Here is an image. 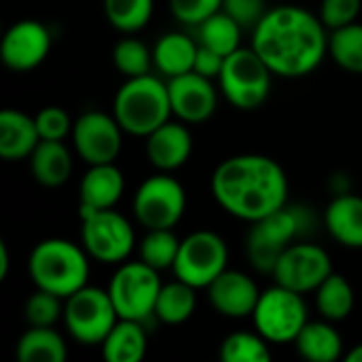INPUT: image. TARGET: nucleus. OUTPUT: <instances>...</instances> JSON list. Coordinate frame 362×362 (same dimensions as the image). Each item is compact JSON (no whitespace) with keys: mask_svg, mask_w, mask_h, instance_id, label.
Instances as JSON below:
<instances>
[{"mask_svg":"<svg viewBox=\"0 0 362 362\" xmlns=\"http://www.w3.org/2000/svg\"><path fill=\"white\" fill-rule=\"evenodd\" d=\"M252 49L274 74L286 78L308 76L329 53L327 25L318 15L301 6L280 4L269 8L252 30Z\"/></svg>","mask_w":362,"mask_h":362,"instance_id":"obj_1","label":"nucleus"},{"mask_svg":"<svg viewBox=\"0 0 362 362\" xmlns=\"http://www.w3.org/2000/svg\"><path fill=\"white\" fill-rule=\"evenodd\" d=\"M210 187L223 210L248 223L280 210L288 199V180L282 165L255 153L235 155L218 163Z\"/></svg>","mask_w":362,"mask_h":362,"instance_id":"obj_2","label":"nucleus"},{"mask_svg":"<svg viewBox=\"0 0 362 362\" xmlns=\"http://www.w3.org/2000/svg\"><path fill=\"white\" fill-rule=\"evenodd\" d=\"M28 272L36 288L68 299L87 286L89 255L85 248L62 238L42 240L30 252Z\"/></svg>","mask_w":362,"mask_h":362,"instance_id":"obj_3","label":"nucleus"},{"mask_svg":"<svg viewBox=\"0 0 362 362\" xmlns=\"http://www.w3.org/2000/svg\"><path fill=\"white\" fill-rule=\"evenodd\" d=\"M112 115L132 136H148L172 115V102L168 83H161L153 74L127 78L112 102Z\"/></svg>","mask_w":362,"mask_h":362,"instance_id":"obj_4","label":"nucleus"},{"mask_svg":"<svg viewBox=\"0 0 362 362\" xmlns=\"http://www.w3.org/2000/svg\"><path fill=\"white\" fill-rule=\"evenodd\" d=\"M272 68L252 47H240L225 57L218 81L223 95L231 106L240 110H257L272 91Z\"/></svg>","mask_w":362,"mask_h":362,"instance_id":"obj_5","label":"nucleus"},{"mask_svg":"<svg viewBox=\"0 0 362 362\" xmlns=\"http://www.w3.org/2000/svg\"><path fill=\"white\" fill-rule=\"evenodd\" d=\"M257 333H261L269 344L295 341L308 320V305L303 295L276 284L261 293L257 308L252 312Z\"/></svg>","mask_w":362,"mask_h":362,"instance_id":"obj_6","label":"nucleus"},{"mask_svg":"<svg viewBox=\"0 0 362 362\" xmlns=\"http://www.w3.org/2000/svg\"><path fill=\"white\" fill-rule=\"evenodd\" d=\"M81 214V242L87 255L102 263H121L125 261L136 244L134 227L129 221L108 210H78Z\"/></svg>","mask_w":362,"mask_h":362,"instance_id":"obj_7","label":"nucleus"},{"mask_svg":"<svg viewBox=\"0 0 362 362\" xmlns=\"http://www.w3.org/2000/svg\"><path fill=\"white\" fill-rule=\"evenodd\" d=\"M119 314L108 291L95 286H83L66 299L64 322L68 333L85 346H98L117 325Z\"/></svg>","mask_w":362,"mask_h":362,"instance_id":"obj_8","label":"nucleus"},{"mask_svg":"<svg viewBox=\"0 0 362 362\" xmlns=\"http://www.w3.org/2000/svg\"><path fill=\"white\" fill-rule=\"evenodd\" d=\"M161 286L163 284L157 269H153L144 261H134L123 263L115 272L108 284V293L119 318L142 322L148 316H155V303Z\"/></svg>","mask_w":362,"mask_h":362,"instance_id":"obj_9","label":"nucleus"},{"mask_svg":"<svg viewBox=\"0 0 362 362\" xmlns=\"http://www.w3.org/2000/svg\"><path fill=\"white\" fill-rule=\"evenodd\" d=\"M229 250L225 240L214 231H195L180 240L178 259L172 267L178 280L193 288H208L225 269Z\"/></svg>","mask_w":362,"mask_h":362,"instance_id":"obj_10","label":"nucleus"},{"mask_svg":"<svg viewBox=\"0 0 362 362\" xmlns=\"http://www.w3.org/2000/svg\"><path fill=\"white\" fill-rule=\"evenodd\" d=\"M187 208L182 185L168 176L157 174L146 178L134 197V214L146 229H172L178 225Z\"/></svg>","mask_w":362,"mask_h":362,"instance_id":"obj_11","label":"nucleus"},{"mask_svg":"<svg viewBox=\"0 0 362 362\" xmlns=\"http://www.w3.org/2000/svg\"><path fill=\"white\" fill-rule=\"evenodd\" d=\"M72 140L78 157L89 165L115 163L123 146V127L115 115L89 110L74 121Z\"/></svg>","mask_w":362,"mask_h":362,"instance_id":"obj_12","label":"nucleus"},{"mask_svg":"<svg viewBox=\"0 0 362 362\" xmlns=\"http://www.w3.org/2000/svg\"><path fill=\"white\" fill-rule=\"evenodd\" d=\"M331 274V257L316 244H291L274 269L276 284H282L301 295L316 291Z\"/></svg>","mask_w":362,"mask_h":362,"instance_id":"obj_13","label":"nucleus"},{"mask_svg":"<svg viewBox=\"0 0 362 362\" xmlns=\"http://www.w3.org/2000/svg\"><path fill=\"white\" fill-rule=\"evenodd\" d=\"M51 51V34L36 19H21L13 23L0 45V57L6 68L28 72L45 62Z\"/></svg>","mask_w":362,"mask_h":362,"instance_id":"obj_14","label":"nucleus"},{"mask_svg":"<svg viewBox=\"0 0 362 362\" xmlns=\"http://www.w3.org/2000/svg\"><path fill=\"white\" fill-rule=\"evenodd\" d=\"M172 112L185 123H204L216 110V89L212 78L197 74L195 70L172 76L168 81Z\"/></svg>","mask_w":362,"mask_h":362,"instance_id":"obj_15","label":"nucleus"},{"mask_svg":"<svg viewBox=\"0 0 362 362\" xmlns=\"http://www.w3.org/2000/svg\"><path fill=\"white\" fill-rule=\"evenodd\" d=\"M259 297H261V291L255 284V280L233 269H225L208 286V299L212 308L227 318L252 316Z\"/></svg>","mask_w":362,"mask_h":362,"instance_id":"obj_16","label":"nucleus"},{"mask_svg":"<svg viewBox=\"0 0 362 362\" xmlns=\"http://www.w3.org/2000/svg\"><path fill=\"white\" fill-rule=\"evenodd\" d=\"M193 151L191 132L182 123L165 121L146 136V157L159 172H172L185 165Z\"/></svg>","mask_w":362,"mask_h":362,"instance_id":"obj_17","label":"nucleus"},{"mask_svg":"<svg viewBox=\"0 0 362 362\" xmlns=\"http://www.w3.org/2000/svg\"><path fill=\"white\" fill-rule=\"evenodd\" d=\"M125 189L123 172L115 163L89 165L78 187V210H108L121 199Z\"/></svg>","mask_w":362,"mask_h":362,"instance_id":"obj_18","label":"nucleus"},{"mask_svg":"<svg viewBox=\"0 0 362 362\" xmlns=\"http://www.w3.org/2000/svg\"><path fill=\"white\" fill-rule=\"evenodd\" d=\"M40 134L36 121L21 110L4 108L0 112V157L6 161L30 159L38 146Z\"/></svg>","mask_w":362,"mask_h":362,"instance_id":"obj_19","label":"nucleus"},{"mask_svg":"<svg viewBox=\"0 0 362 362\" xmlns=\"http://www.w3.org/2000/svg\"><path fill=\"white\" fill-rule=\"evenodd\" d=\"M325 225L346 248H362V197L339 193L325 210Z\"/></svg>","mask_w":362,"mask_h":362,"instance_id":"obj_20","label":"nucleus"},{"mask_svg":"<svg viewBox=\"0 0 362 362\" xmlns=\"http://www.w3.org/2000/svg\"><path fill=\"white\" fill-rule=\"evenodd\" d=\"M30 170L42 187H62L70 178L72 155L62 140H40L30 155Z\"/></svg>","mask_w":362,"mask_h":362,"instance_id":"obj_21","label":"nucleus"},{"mask_svg":"<svg viewBox=\"0 0 362 362\" xmlns=\"http://www.w3.org/2000/svg\"><path fill=\"white\" fill-rule=\"evenodd\" d=\"M102 354L108 362H140L146 356V333L140 320L119 318L102 341Z\"/></svg>","mask_w":362,"mask_h":362,"instance_id":"obj_22","label":"nucleus"},{"mask_svg":"<svg viewBox=\"0 0 362 362\" xmlns=\"http://www.w3.org/2000/svg\"><path fill=\"white\" fill-rule=\"evenodd\" d=\"M197 47L199 45H195L187 34L168 32L157 40V45L153 49V62L161 74L172 78V76L193 70Z\"/></svg>","mask_w":362,"mask_h":362,"instance_id":"obj_23","label":"nucleus"},{"mask_svg":"<svg viewBox=\"0 0 362 362\" xmlns=\"http://www.w3.org/2000/svg\"><path fill=\"white\" fill-rule=\"evenodd\" d=\"M295 348L305 361L335 362L344 352V339L329 322H308L297 335Z\"/></svg>","mask_w":362,"mask_h":362,"instance_id":"obj_24","label":"nucleus"},{"mask_svg":"<svg viewBox=\"0 0 362 362\" xmlns=\"http://www.w3.org/2000/svg\"><path fill=\"white\" fill-rule=\"evenodd\" d=\"M17 361L64 362L68 356L66 344L51 327H30L17 341Z\"/></svg>","mask_w":362,"mask_h":362,"instance_id":"obj_25","label":"nucleus"},{"mask_svg":"<svg viewBox=\"0 0 362 362\" xmlns=\"http://www.w3.org/2000/svg\"><path fill=\"white\" fill-rule=\"evenodd\" d=\"M314 293H316L318 312L322 314V318L331 322L346 320L354 310V303H356L354 288L341 274L333 272Z\"/></svg>","mask_w":362,"mask_h":362,"instance_id":"obj_26","label":"nucleus"},{"mask_svg":"<svg viewBox=\"0 0 362 362\" xmlns=\"http://www.w3.org/2000/svg\"><path fill=\"white\" fill-rule=\"evenodd\" d=\"M195 305V288L176 278V282L161 286L155 303V316L165 325H182L193 316Z\"/></svg>","mask_w":362,"mask_h":362,"instance_id":"obj_27","label":"nucleus"},{"mask_svg":"<svg viewBox=\"0 0 362 362\" xmlns=\"http://www.w3.org/2000/svg\"><path fill=\"white\" fill-rule=\"evenodd\" d=\"M242 25L223 8L212 13L208 19H204L199 23L197 30V38L199 45L214 49L221 55H231L235 49H240V38H242Z\"/></svg>","mask_w":362,"mask_h":362,"instance_id":"obj_28","label":"nucleus"},{"mask_svg":"<svg viewBox=\"0 0 362 362\" xmlns=\"http://www.w3.org/2000/svg\"><path fill=\"white\" fill-rule=\"evenodd\" d=\"M329 53L344 70L362 74V23H350L333 30L329 36Z\"/></svg>","mask_w":362,"mask_h":362,"instance_id":"obj_29","label":"nucleus"},{"mask_svg":"<svg viewBox=\"0 0 362 362\" xmlns=\"http://www.w3.org/2000/svg\"><path fill=\"white\" fill-rule=\"evenodd\" d=\"M178 250L180 240L172 233V229H148L140 242V261L157 272L172 269L178 259Z\"/></svg>","mask_w":362,"mask_h":362,"instance_id":"obj_30","label":"nucleus"},{"mask_svg":"<svg viewBox=\"0 0 362 362\" xmlns=\"http://www.w3.org/2000/svg\"><path fill=\"white\" fill-rule=\"evenodd\" d=\"M106 19L119 32L142 30L153 17V0H104Z\"/></svg>","mask_w":362,"mask_h":362,"instance_id":"obj_31","label":"nucleus"},{"mask_svg":"<svg viewBox=\"0 0 362 362\" xmlns=\"http://www.w3.org/2000/svg\"><path fill=\"white\" fill-rule=\"evenodd\" d=\"M267 344L261 333H231L221 344V358L225 362H267L272 361Z\"/></svg>","mask_w":362,"mask_h":362,"instance_id":"obj_32","label":"nucleus"},{"mask_svg":"<svg viewBox=\"0 0 362 362\" xmlns=\"http://www.w3.org/2000/svg\"><path fill=\"white\" fill-rule=\"evenodd\" d=\"M112 62H115L117 70L123 72L127 78L148 74L151 66L155 64L153 62V53L138 38H123V40H119L115 45V49H112Z\"/></svg>","mask_w":362,"mask_h":362,"instance_id":"obj_33","label":"nucleus"},{"mask_svg":"<svg viewBox=\"0 0 362 362\" xmlns=\"http://www.w3.org/2000/svg\"><path fill=\"white\" fill-rule=\"evenodd\" d=\"M25 320L30 327H53L59 316H64V305H62V297L36 288V293H32L25 301Z\"/></svg>","mask_w":362,"mask_h":362,"instance_id":"obj_34","label":"nucleus"},{"mask_svg":"<svg viewBox=\"0 0 362 362\" xmlns=\"http://www.w3.org/2000/svg\"><path fill=\"white\" fill-rule=\"evenodd\" d=\"M362 0H320L318 17L327 25V30H339L358 19Z\"/></svg>","mask_w":362,"mask_h":362,"instance_id":"obj_35","label":"nucleus"},{"mask_svg":"<svg viewBox=\"0 0 362 362\" xmlns=\"http://www.w3.org/2000/svg\"><path fill=\"white\" fill-rule=\"evenodd\" d=\"M36 127L40 134V140H64L68 134H72V119L70 115L59 106H47L36 117Z\"/></svg>","mask_w":362,"mask_h":362,"instance_id":"obj_36","label":"nucleus"},{"mask_svg":"<svg viewBox=\"0 0 362 362\" xmlns=\"http://www.w3.org/2000/svg\"><path fill=\"white\" fill-rule=\"evenodd\" d=\"M223 0H170L174 17L182 23L199 25L212 13L221 11Z\"/></svg>","mask_w":362,"mask_h":362,"instance_id":"obj_37","label":"nucleus"},{"mask_svg":"<svg viewBox=\"0 0 362 362\" xmlns=\"http://www.w3.org/2000/svg\"><path fill=\"white\" fill-rule=\"evenodd\" d=\"M221 8L229 13L242 28H250V30H255L259 21L267 15L265 0H223Z\"/></svg>","mask_w":362,"mask_h":362,"instance_id":"obj_38","label":"nucleus"},{"mask_svg":"<svg viewBox=\"0 0 362 362\" xmlns=\"http://www.w3.org/2000/svg\"><path fill=\"white\" fill-rule=\"evenodd\" d=\"M225 66V55L216 53L214 49H208L204 45L197 47V55H195V66L193 70L206 78H218Z\"/></svg>","mask_w":362,"mask_h":362,"instance_id":"obj_39","label":"nucleus"},{"mask_svg":"<svg viewBox=\"0 0 362 362\" xmlns=\"http://www.w3.org/2000/svg\"><path fill=\"white\" fill-rule=\"evenodd\" d=\"M8 261H11L8 248L4 242H0V280H6V276H8Z\"/></svg>","mask_w":362,"mask_h":362,"instance_id":"obj_40","label":"nucleus"},{"mask_svg":"<svg viewBox=\"0 0 362 362\" xmlns=\"http://www.w3.org/2000/svg\"><path fill=\"white\" fill-rule=\"evenodd\" d=\"M346 362H362V344H358L356 348H352L346 354Z\"/></svg>","mask_w":362,"mask_h":362,"instance_id":"obj_41","label":"nucleus"}]
</instances>
